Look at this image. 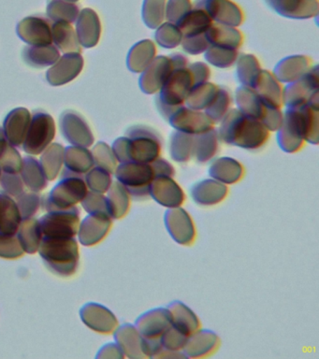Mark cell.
Segmentation results:
<instances>
[{
  "label": "cell",
  "mask_w": 319,
  "mask_h": 359,
  "mask_svg": "<svg viewBox=\"0 0 319 359\" xmlns=\"http://www.w3.org/2000/svg\"><path fill=\"white\" fill-rule=\"evenodd\" d=\"M116 178L134 198L150 196V185L155 179L152 165L147 163L125 162L116 170Z\"/></svg>",
  "instance_id": "6da1fadb"
},
{
  "label": "cell",
  "mask_w": 319,
  "mask_h": 359,
  "mask_svg": "<svg viewBox=\"0 0 319 359\" xmlns=\"http://www.w3.org/2000/svg\"><path fill=\"white\" fill-rule=\"evenodd\" d=\"M55 123L49 114L44 111H35L24 140V148L27 153L39 154L55 137Z\"/></svg>",
  "instance_id": "7a4b0ae2"
},
{
  "label": "cell",
  "mask_w": 319,
  "mask_h": 359,
  "mask_svg": "<svg viewBox=\"0 0 319 359\" xmlns=\"http://www.w3.org/2000/svg\"><path fill=\"white\" fill-rule=\"evenodd\" d=\"M165 226L173 240L181 245H191L195 240L196 229L191 216L182 208H172L164 217Z\"/></svg>",
  "instance_id": "3957f363"
},
{
  "label": "cell",
  "mask_w": 319,
  "mask_h": 359,
  "mask_svg": "<svg viewBox=\"0 0 319 359\" xmlns=\"http://www.w3.org/2000/svg\"><path fill=\"white\" fill-rule=\"evenodd\" d=\"M72 240L69 238L47 237L43 241L41 255L57 271H60L61 263L62 266L67 263L72 266V263L76 259L77 246Z\"/></svg>",
  "instance_id": "277c9868"
},
{
  "label": "cell",
  "mask_w": 319,
  "mask_h": 359,
  "mask_svg": "<svg viewBox=\"0 0 319 359\" xmlns=\"http://www.w3.org/2000/svg\"><path fill=\"white\" fill-rule=\"evenodd\" d=\"M150 196L168 209L180 207L186 198L180 185L170 176L156 177L151 182Z\"/></svg>",
  "instance_id": "5b68a950"
},
{
  "label": "cell",
  "mask_w": 319,
  "mask_h": 359,
  "mask_svg": "<svg viewBox=\"0 0 319 359\" xmlns=\"http://www.w3.org/2000/svg\"><path fill=\"white\" fill-rule=\"evenodd\" d=\"M135 327L145 339H161L162 334L172 327L170 311L168 308L148 311L136 320Z\"/></svg>",
  "instance_id": "8992f818"
},
{
  "label": "cell",
  "mask_w": 319,
  "mask_h": 359,
  "mask_svg": "<svg viewBox=\"0 0 319 359\" xmlns=\"http://www.w3.org/2000/svg\"><path fill=\"white\" fill-rule=\"evenodd\" d=\"M134 133L133 140H128V160L139 163H152L158 159L161 153V144L155 136L151 137L149 133Z\"/></svg>",
  "instance_id": "52a82bcc"
},
{
  "label": "cell",
  "mask_w": 319,
  "mask_h": 359,
  "mask_svg": "<svg viewBox=\"0 0 319 359\" xmlns=\"http://www.w3.org/2000/svg\"><path fill=\"white\" fill-rule=\"evenodd\" d=\"M219 338L208 330H198L187 337L183 353L186 358H198L214 353L219 345Z\"/></svg>",
  "instance_id": "ba28073f"
},
{
  "label": "cell",
  "mask_w": 319,
  "mask_h": 359,
  "mask_svg": "<svg viewBox=\"0 0 319 359\" xmlns=\"http://www.w3.org/2000/svg\"><path fill=\"white\" fill-rule=\"evenodd\" d=\"M116 341L124 355L130 358H147L145 339L137 330L135 325L125 324L116 330Z\"/></svg>",
  "instance_id": "9c48e42d"
},
{
  "label": "cell",
  "mask_w": 319,
  "mask_h": 359,
  "mask_svg": "<svg viewBox=\"0 0 319 359\" xmlns=\"http://www.w3.org/2000/svg\"><path fill=\"white\" fill-rule=\"evenodd\" d=\"M193 201L201 206L220 203L228 194V187L217 180H203L191 188Z\"/></svg>",
  "instance_id": "30bf717a"
},
{
  "label": "cell",
  "mask_w": 319,
  "mask_h": 359,
  "mask_svg": "<svg viewBox=\"0 0 319 359\" xmlns=\"http://www.w3.org/2000/svg\"><path fill=\"white\" fill-rule=\"evenodd\" d=\"M32 120L26 109H15L8 115L4 123V134L13 145H21L26 139L27 130Z\"/></svg>",
  "instance_id": "8fae6325"
},
{
  "label": "cell",
  "mask_w": 319,
  "mask_h": 359,
  "mask_svg": "<svg viewBox=\"0 0 319 359\" xmlns=\"http://www.w3.org/2000/svg\"><path fill=\"white\" fill-rule=\"evenodd\" d=\"M168 310L172 317V325L184 335L189 337L201 327L200 320L194 311L181 302L170 303Z\"/></svg>",
  "instance_id": "7c38bea8"
},
{
  "label": "cell",
  "mask_w": 319,
  "mask_h": 359,
  "mask_svg": "<svg viewBox=\"0 0 319 359\" xmlns=\"http://www.w3.org/2000/svg\"><path fill=\"white\" fill-rule=\"evenodd\" d=\"M210 175L222 184H235L242 178L243 170L236 160L222 157L212 163L209 170Z\"/></svg>",
  "instance_id": "4fadbf2b"
},
{
  "label": "cell",
  "mask_w": 319,
  "mask_h": 359,
  "mask_svg": "<svg viewBox=\"0 0 319 359\" xmlns=\"http://www.w3.org/2000/svg\"><path fill=\"white\" fill-rule=\"evenodd\" d=\"M60 52L54 45H30L25 48L23 57L25 61L30 66L40 67L50 66L55 64L60 58Z\"/></svg>",
  "instance_id": "5bb4252c"
},
{
  "label": "cell",
  "mask_w": 319,
  "mask_h": 359,
  "mask_svg": "<svg viewBox=\"0 0 319 359\" xmlns=\"http://www.w3.org/2000/svg\"><path fill=\"white\" fill-rule=\"evenodd\" d=\"M106 201L108 215L114 219L122 218L130 208V194L120 182L114 184Z\"/></svg>",
  "instance_id": "9a60e30c"
},
{
  "label": "cell",
  "mask_w": 319,
  "mask_h": 359,
  "mask_svg": "<svg viewBox=\"0 0 319 359\" xmlns=\"http://www.w3.org/2000/svg\"><path fill=\"white\" fill-rule=\"evenodd\" d=\"M52 39L64 53H79L76 35L67 22H57L52 27Z\"/></svg>",
  "instance_id": "2e32d148"
},
{
  "label": "cell",
  "mask_w": 319,
  "mask_h": 359,
  "mask_svg": "<svg viewBox=\"0 0 319 359\" xmlns=\"http://www.w3.org/2000/svg\"><path fill=\"white\" fill-rule=\"evenodd\" d=\"M170 154L177 162H186L193 154L192 140L186 136H176L172 140Z\"/></svg>",
  "instance_id": "e0dca14e"
},
{
  "label": "cell",
  "mask_w": 319,
  "mask_h": 359,
  "mask_svg": "<svg viewBox=\"0 0 319 359\" xmlns=\"http://www.w3.org/2000/svg\"><path fill=\"white\" fill-rule=\"evenodd\" d=\"M217 150V139L214 136H204L200 137V140H196L195 147L193 151H195L196 157L198 162L204 163L211 159L215 156Z\"/></svg>",
  "instance_id": "ac0fdd59"
},
{
  "label": "cell",
  "mask_w": 319,
  "mask_h": 359,
  "mask_svg": "<svg viewBox=\"0 0 319 359\" xmlns=\"http://www.w3.org/2000/svg\"><path fill=\"white\" fill-rule=\"evenodd\" d=\"M186 339L187 336L176 330L172 325L168 328L161 337L162 347L172 352H179L183 349Z\"/></svg>",
  "instance_id": "d6986e66"
},
{
  "label": "cell",
  "mask_w": 319,
  "mask_h": 359,
  "mask_svg": "<svg viewBox=\"0 0 319 359\" xmlns=\"http://www.w3.org/2000/svg\"><path fill=\"white\" fill-rule=\"evenodd\" d=\"M283 8H279L278 13L283 14V15L288 17H295V18H305L307 17L306 14L304 13L299 7H301L302 5H318L316 0H283L282 1ZM277 4L276 6L282 5Z\"/></svg>",
  "instance_id": "ffe728a7"
},
{
  "label": "cell",
  "mask_w": 319,
  "mask_h": 359,
  "mask_svg": "<svg viewBox=\"0 0 319 359\" xmlns=\"http://www.w3.org/2000/svg\"><path fill=\"white\" fill-rule=\"evenodd\" d=\"M151 165H152L155 178L161 176L172 177L175 174V170L172 165L163 159H156Z\"/></svg>",
  "instance_id": "44dd1931"
}]
</instances>
